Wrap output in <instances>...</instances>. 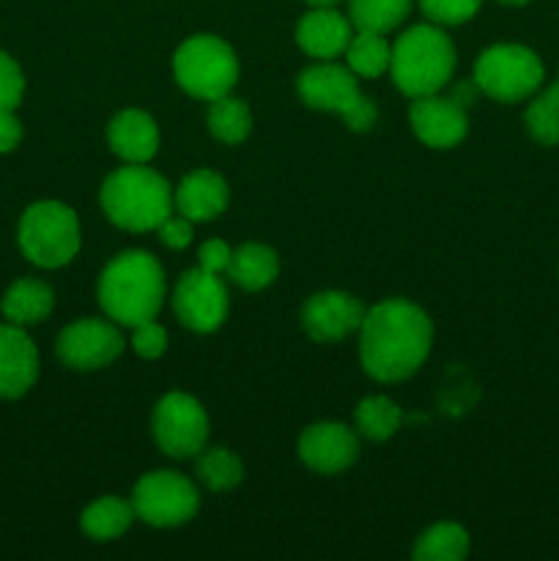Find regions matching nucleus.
Wrapping results in <instances>:
<instances>
[{
  "label": "nucleus",
  "instance_id": "obj_10",
  "mask_svg": "<svg viewBox=\"0 0 559 561\" xmlns=\"http://www.w3.org/2000/svg\"><path fill=\"white\" fill-rule=\"evenodd\" d=\"M153 438L170 458H195L208 442L206 411L192 394H164L153 409Z\"/></svg>",
  "mask_w": 559,
  "mask_h": 561
},
{
  "label": "nucleus",
  "instance_id": "obj_14",
  "mask_svg": "<svg viewBox=\"0 0 559 561\" xmlns=\"http://www.w3.org/2000/svg\"><path fill=\"white\" fill-rule=\"evenodd\" d=\"M360 455L354 433L338 422H318L299 438V458L316 474H340Z\"/></svg>",
  "mask_w": 559,
  "mask_h": 561
},
{
  "label": "nucleus",
  "instance_id": "obj_31",
  "mask_svg": "<svg viewBox=\"0 0 559 561\" xmlns=\"http://www.w3.org/2000/svg\"><path fill=\"white\" fill-rule=\"evenodd\" d=\"M22 93H25V77L20 64L11 55L0 53V113L20 107Z\"/></svg>",
  "mask_w": 559,
  "mask_h": 561
},
{
  "label": "nucleus",
  "instance_id": "obj_5",
  "mask_svg": "<svg viewBox=\"0 0 559 561\" xmlns=\"http://www.w3.org/2000/svg\"><path fill=\"white\" fill-rule=\"evenodd\" d=\"M296 91L307 107L340 115L354 131L373 129L378 118L376 104L360 91V80L349 66L321 60L296 77Z\"/></svg>",
  "mask_w": 559,
  "mask_h": 561
},
{
  "label": "nucleus",
  "instance_id": "obj_1",
  "mask_svg": "<svg viewBox=\"0 0 559 561\" xmlns=\"http://www.w3.org/2000/svg\"><path fill=\"white\" fill-rule=\"evenodd\" d=\"M433 345V323L411 301L389 299L365 312L360 327V359L370 378L384 383L414 376Z\"/></svg>",
  "mask_w": 559,
  "mask_h": 561
},
{
  "label": "nucleus",
  "instance_id": "obj_18",
  "mask_svg": "<svg viewBox=\"0 0 559 561\" xmlns=\"http://www.w3.org/2000/svg\"><path fill=\"white\" fill-rule=\"evenodd\" d=\"M107 142L126 164L151 162L159 148V129L142 110H124L107 126Z\"/></svg>",
  "mask_w": 559,
  "mask_h": 561
},
{
  "label": "nucleus",
  "instance_id": "obj_33",
  "mask_svg": "<svg viewBox=\"0 0 559 561\" xmlns=\"http://www.w3.org/2000/svg\"><path fill=\"white\" fill-rule=\"evenodd\" d=\"M157 230L162 244L170 247V250H186L192 244V219L181 217V214L164 219Z\"/></svg>",
  "mask_w": 559,
  "mask_h": 561
},
{
  "label": "nucleus",
  "instance_id": "obj_20",
  "mask_svg": "<svg viewBox=\"0 0 559 561\" xmlns=\"http://www.w3.org/2000/svg\"><path fill=\"white\" fill-rule=\"evenodd\" d=\"M53 288H49L47 283H42V279L25 277L16 279V283L5 290L0 310H3L5 321L9 323H16V327H33V323H42L44 318L53 312Z\"/></svg>",
  "mask_w": 559,
  "mask_h": 561
},
{
  "label": "nucleus",
  "instance_id": "obj_7",
  "mask_svg": "<svg viewBox=\"0 0 559 561\" xmlns=\"http://www.w3.org/2000/svg\"><path fill=\"white\" fill-rule=\"evenodd\" d=\"M173 75L190 96L214 102V99L230 93V88L236 85L239 60H236L230 44H225L217 36H208V33H201V36L186 38L175 49Z\"/></svg>",
  "mask_w": 559,
  "mask_h": 561
},
{
  "label": "nucleus",
  "instance_id": "obj_15",
  "mask_svg": "<svg viewBox=\"0 0 559 561\" xmlns=\"http://www.w3.org/2000/svg\"><path fill=\"white\" fill-rule=\"evenodd\" d=\"M409 121L414 135L431 148H453L466 137L469 121H466L464 104L455 99H444L438 93L414 99L409 110Z\"/></svg>",
  "mask_w": 559,
  "mask_h": 561
},
{
  "label": "nucleus",
  "instance_id": "obj_6",
  "mask_svg": "<svg viewBox=\"0 0 559 561\" xmlns=\"http://www.w3.org/2000/svg\"><path fill=\"white\" fill-rule=\"evenodd\" d=\"M20 250L42 268H60L80 252V222L69 206L58 201L33 203L20 219Z\"/></svg>",
  "mask_w": 559,
  "mask_h": 561
},
{
  "label": "nucleus",
  "instance_id": "obj_9",
  "mask_svg": "<svg viewBox=\"0 0 559 561\" xmlns=\"http://www.w3.org/2000/svg\"><path fill=\"white\" fill-rule=\"evenodd\" d=\"M201 507L195 485L175 471H151L140 477L132 493V510L142 524L170 529L195 518Z\"/></svg>",
  "mask_w": 559,
  "mask_h": 561
},
{
  "label": "nucleus",
  "instance_id": "obj_3",
  "mask_svg": "<svg viewBox=\"0 0 559 561\" xmlns=\"http://www.w3.org/2000/svg\"><path fill=\"white\" fill-rule=\"evenodd\" d=\"M99 201L110 222L129 233L157 230L173 211L170 184L146 164H126L110 173L104 179Z\"/></svg>",
  "mask_w": 559,
  "mask_h": 561
},
{
  "label": "nucleus",
  "instance_id": "obj_2",
  "mask_svg": "<svg viewBox=\"0 0 559 561\" xmlns=\"http://www.w3.org/2000/svg\"><path fill=\"white\" fill-rule=\"evenodd\" d=\"M99 305L110 321L137 327L157 318L164 301V274L153 255L129 250L115 255L99 277Z\"/></svg>",
  "mask_w": 559,
  "mask_h": 561
},
{
  "label": "nucleus",
  "instance_id": "obj_24",
  "mask_svg": "<svg viewBox=\"0 0 559 561\" xmlns=\"http://www.w3.org/2000/svg\"><path fill=\"white\" fill-rule=\"evenodd\" d=\"M345 60L356 77H381L392 60V47L384 33L356 31V36H351L349 47H345Z\"/></svg>",
  "mask_w": 559,
  "mask_h": 561
},
{
  "label": "nucleus",
  "instance_id": "obj_8",
  "mask_svg": "<svg viewBox=\"0 0 559 561\" xmlns=\"http://www.w3.org/2000/svg\"><path fill=\"white\" fill-rule=\"evenodd\" d=\"M543 60L521 44H493L477 58L475 85L497 102H521L543 85Z\"/></svg>",
  "mask_w": 559,
  "mask_h": 561
},
{
  "label": "nucleus",
  "instance_id": "obj_32",
  "mask_svg": "<svg viewBox=\"0 0 559 561\" xmlns=\"http://www.w3.org/2000/svg\"><path fill=\"white\" fill-rule=\"evenodd\" d=\"M132 348L142 359H159L168 351V334L153 321L137 323V327H132Z\"/></svg>",
  "mask_w": 559,
  "mask_h": 561
},
{
  "label": "nucleus",
  "instance_id": "obj_30",
  "mask_svg": "<svg viewBox=\"0 0 559 561\" xmlns=\"http://www.w3.org/2000/svg\"><path fill=\"white\" fill-rule=\"evenodd\" d=\"M482 0H420V9L433 25H460L480 11Z\"/></svg>",
  "mask_w": 559,
  "mask_h": 561
},
{
  "label": "nucleus",
  "instance_id": "obj_36",
  "mask_svg": "<svg viewBox=\"0 0 559 561\" xmlns=\"http://www.w3.org/2000/svg\"><path fill=\"white\" fill-rule=\"evenodd\" d=\"M307 3H310L312 9H318V5H338L340 0H307Z\"/></svg>",
  "mask_w": 559,
  "mask_h": 561
},
{
  "label": "nucleus",
  "instance_id": "obj_28",
  "mask_svg": "<svg viewBox=\"0 0 559 561\" xmlns=\"http://www.w3.org/2000/svg\"><path fill=\"white\" fill-rule=\"evenodd\" d=\"M403 414L389 398H365L356 405V427L370 442H387L398 433Z\"/></svg>",
  "mask_w": 559,
  "mask_h": 561
},
{
  "label": "nucleus",
  "instance_id": "obj_13",
  "mask_svg": "<svg viewBox=\"0 0 559 561\" xmlns=\"http://www.w3.org/2000/svg\"><path fill=\"white\" fill-rule=\"evenodd\" d=\"M365 307L343 290H321L301 310V327L316 343H338L362 327Z\"/></svg>",
  "mask_w": 559,
  "mask_h": 561
},
{
  "label": "nucleus",
  "instance_id": "obj_16",
  "mask_svg": "<svg viewBox=\"0 0 559 561\" xmlns=\"http://www.w3.org/2000/svg\"><path fill=\"white\" fill-rule=\"evenodd\" d=\"M38 378V351L16 323H0V398H22Z\"/></svg>",
  "mask_w": 559,
  "mask_h": 561
},
{
  "label": "nucleus",
  "instance_id": "obj_29",
  "mask_svg": "<svg viewBox=\"0 0 559 561\" xmlns=\"http://www.w3.org/2000/svg\"><path fill=\"white\" fill-rule=\"evenodd\" d=\"M524 121L532 140L540 146H559V82L532 99Z\"/></svg>",
  "mask_w": 559,
  "mask_h": 561
},
{
  "label": "nucleus",
  "instance_id": "obj_21",
  "mask_svg": "<svg viewBox=\"0 0 559 561\" xmlns=\"http://www.w3.org/2000/svg\"><path fill=\"white\" fill-rule=\"evenodd\" d=\"M225 274L244 290H263L280 274V257L266 244H244L233 250Z\"/></svg>",
  "mask_w": 559,
  "mask_h": 561
},
{
  "label": "nucleus",
  "instance_id": "obj_37",
  "mask_svg": "<svg viewBox=\"0 0 559 561\" xmlns=\"http://www.w3.org/2000/svg\"><path fill=\"white\" fill-rule=\"evenodd\" d=\"M499 3H504V5H526V3H529V0H499Z\"/></svg>",
  "mask_w": 559,
  "mask_h": 561
},
{
  "label": "nucleus",
  "instance_id": "obj_22",
  "mask_svg": "<svg viewBox=\"0 0 559 561\" xmlns=\"http://www.w3.org/2000/svg\"><path fill=\"white\" fill-rule=\"evenodd\" d=\"M135 520V510H132V502H124V499L104 496L99 502H93L91 507L82 513V531H85L91 540L107 542L115 540V537L124 535L126 529Z\"/></svg>",
  "mask_w": 559,
  "mask_h": 561
},
{
  "label": "nucleus",
  "instance_id": "obj_17",
  "mask_svg": "<svg viewBox=\"0 0 559 561\" xmlns=\"http://www.w3.org/2000/svg\"><path fill=\"white\" fill-rule=\"evenodd\" d=\"M351 36V20H345L334 5H318L310 9L296 25V44L305 49L310 58L318 60H332L345 53Z\"/></svg>",
  "mask_w": 559,
  "mask_h": 561
},
{
  "label": "nucleus",
  "instance_id": "obj_12",
  "mask_svg": "<svg viewBox=\"0 0 559 561\" xmlns=\"http://www.w3.org/2000/svg\"><path fill=\"white\" fill-rule=\"evenodd\" d=\"M124 351V337L115 323L102 318H80L58 337V356L71 370H99L113 365Z\"/></svg>",
  "mask_w": 559,
  "mask_h": 561
},
{
  "label": "nucleus",
  "instance_id": "obj_11",
  "mask_svg": "<svg viewBox=\"0 0 559 561\" xmlns=\"http://www.w3.org/2000/svg\"><path fill=\"white\" fill-rule=\"evenodd\" d=\"M173 310L179 321L192 332H214L228 318V290L219 274L203 272L201 266L181 274L173 294Z\"/></svg>",
  "mask_w": 559,
  "mask_h": 561
},
{
  "label": "nucleus",
  "instance_id": "obj_4",
  "mask_svg": "<svg viewBox=\"0 0 559 561\" xmlns=\"http://www.w3.org/2000/svg\"><path fill=\"white\" fill-rule=\"evenodd\" d=\"M392 80L406 96L438 93L455 71V47L438 25H414L395 42L389 60Z\"/></svg>",
  "mask_w": 559,
  "mask_h": 561
},
{
  "label": "nucleus",
  "instance_id": "obj_35",
  "mask_svg": "<svg viewBox=\"0 0 559 561\" xmlns=\"http://www.w3.org/2000/svg\"><path fill=\"white\" fill-rule=\"evenodd\" d=\"M22 140V124L14 115V110H3L0 113V153H9L20 146Z\"/></svg>",
  "mask_w": 559,
  "mask_h": 561
},
{
  "label": "nucleus",
  "instance_id": "obj_25",
  "mask_svg": "<svg viewBox=\"0 0 559 561\" xmlns=\"http://www.w3.org/2000/svg\"><path fill=\"white\" fill-rule=\"evenodd\" d=\"M469 553V535L458 524H436L417 540V561H460Z\"/></svg>",
  "mask_w": 559,
  "mask_h": 561
},
{
  "label": "nucleus",
  "instance_id": "obj_19",
  "mask_svg": "<svg viewBox=\"0 0 559 561\" xmlns=\"http://www.w3.org/2000/svg\"><path fill=\"white\" fill-rule=\"evenodd\" d=\"M173 206L181 217L192 219V222H208L228 206V184L214 170H195L179 184Z\"/></svg>",
  "mask_w": 559,
  "mask_h": 561
},
{
  "label": "nucleus",
  "instance_id": "obj_34",
  "mask_svg": "<svg viewBox=\"0 0 559 561\" xmlns=\"http://www.w3.org/2000/svg\"><path fill=\"white\" fill-rule=\"evenodd\" d=\"M230 255H233V250H230L225 241L208 239L206 244L201 247V252H197V261H201L203 272L225 274V272H228V266H230Z\"/></svg>",
  "mask_w": 559,
  "mask_h": 561
},
{
  "label": "nucleus",
  "instance_id": "obj_23",
  "mask_svg": "<svg viewBox=\"0 0 559 561\" xmlns=\"http://www.w3.org/2000/svg\"><path fill=\"white\" fill-rule=\"evenodd\" d=\"M206 124H208V131H212L219 142L239 146V142H244L247 137H250L252 113L241 99L225 93V96L214 99L212 102V107H208V115H206Z\"/></svg>",
  "mask_w": 559,
  "mask_h": 561
},
{
  "label": "nucleus",
  "instance_id": "obj_26",
  "mask_svg": "<svg viewBox=\"0 0 559 561\" xmlns=\"http://www.w3.org/2000/svg\"><path fill=\"white\" fill-rule=\"evenodd\" d=\"M411 0H349L351 25L356 31L389 33L406 20Z\"/></svg>",
  "mask_w": 559,
  "mask_h": 561
},
{
  "label": "nucleus",
  "instance_id": "obj_27",
  "mask_svg": "<svg viewBox=\"0 0 559 561\" xmlns=\"http://www.w3.org/2000/svg\"><path fill=\"white\" fill-rule=\"evenodd\" d=\"M197 477H201V482L208 491L225 493L239 485L244 469H241V460L230 449L212 447L203 449L201 458H197Z\"/></svg>",
  "mask_w": 559,
  "mask_h": 561
}]
</instances>
